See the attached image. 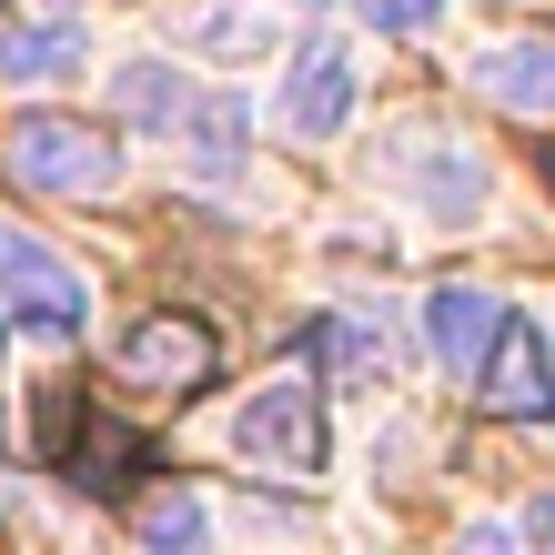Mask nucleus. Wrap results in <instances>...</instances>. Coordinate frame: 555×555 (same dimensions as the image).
I'll return each mask as SVG.
<instances>
[{
	"mask_svg": "<svg viewBox=\"0 0 555 555\" xmlns=\"http://www.w3.org/2000/svg\"><path fill=\"white\" fill-rule=\"evenodd\" d=\"M495 323H505V304L485 283H444V293H424V344H435V364L444 374H465L475 384V364H485V344H495Z\"/></svg>",
	"mask_w": 555,
	"mask_h": 555,
	"instance_id": "0eeeda50",
	"label": "nucleus"
},
{
	"mask_svg": "<svg viewBox=\"0 0 555 555\" xmlns=\"http://www.w3.org/2000/svg\"><path fill=\"white\" fill-rule=\"evenodd\" d=\"M203 364H212V344L182 334V323H142V334L121 344V374H142V384H182V374H203Z\"/></svg>",
	"mask_w": 555,
	"mask_h": 555,
	"instance_id": "f8f14e48",
	"label": "nucleus"
},
{
	"mask_svg": "<svg viewBox=\"0 0 555 555\" xmlns=\"http://www.w3.org/2000/svg\"><path fill=\"white\" fill-rule=\"evenodd\" d=\"M203 535H212L203 505H152V515H142V545H203Z\"/></svg>",
	"mask_w": 555,
	"mask_h": 555,
	"instance_id": "2eb2a0df",
	"label": "nucleus"
},
{
	"mask_svg": "<svg viewBox=\"0 0 555 555\" xmlns=\"http://www.w3.org/2000/svg\"><path fill=\"white\" fill-rule=\"evenodd\" d=\"M475 384H485V404L495 414H555V364H545V344H535V323H495V344H485V364H475Z\"/></svg>",
	"mask_w": 555,
	"mask_h": 555,
	"instance_id": "423d86ee",
	"label": "nucleus"
},
{
	"mask_svg": "<svg viewBox=\"0 0 555 555\" xmlns=\"http://www.w3.org/2000/svg\"><path fill=\"white\" fill-rule=\"evenodd\" d=\"M545 182H555V152H545Z\"/></svg>",
	"mask_w": 555,
	"mask_h": 555,
	"instance_id": "a211bd4d",
	"label": "nucleus"
},
{
	"mask_svg": "<svg viewBox=\"0 0 555 555\" xmlns=\"http://www.w3.org/2000/svg\"><path fill=\"white\" fill-rule=\"evenodd\" d=\"M454 0H353V21L364 30H435Z\"/></svg>",
	"mask_w": 555,
	"mask_h": 555,
	"instance_id": "4468645a",
	"label": "nucleus"
},
{
	"mask_svg": "<svg viewBox=\"0 0 555 555\" xmlns=\"http://www.w3.org/2000/svg\"><path fill=\"white\" fill-rule=\"evenodd\" d=\"M81 61H91V41L72 21H30V30H11V72L0 81H72Z\"/></svg>",
	"mask_w": 555,
	"mask_h": 555,
	"instance_id": "9b49d317",
	"label": "nucleus"
},
{
	"mask_svg": "<svg viewBox=\"0 0 555 555\" xmlns=\"http://www.w3.org/2000/svg\"><path fill=\"white\" fill-rule=\"evenodd\" d=\"M475 91L526 121H555V41H495L475 51Z\"/></svg>",
	"mask_w": 555,
	"mask_h": 555,
	"instance_id": "6e6552de",
	"label": "nucleus"
},
{
	"mask_svg": "<svg viewBox=\"0 0 555 555\" xmlns=\"http://www.w3.org/2000/svg\"><path fill=\"white\" fill-rule=\"evenodd\" d=\"M0 313L30 323V334H51V344H81L91 334V283H81V263H61L41 233L0 222Z\"/></svg>",
	"mask_w": 555,
	"mask_h": 555,
	"instance_id": "f03ea898",
	"label": "nucleus"
},
{
	"mask_svg": "<svg viewBox=\"0 0 555 555\" xmlns=\"http://www.w3.org/2000/svg\"><path fill=\"white\" fill-rule=\"evenodd\" d=\"M353 91H364V72H353V51L344 41H313V51H293V72L273 91V121L293 142H334L344 121H353Z\"/></svg>",
	"mask_w": 555,
	"mask_h": 555,
	"instance_id": "39448f33",
	"label": "nucleus"
},
{
	"mask_svg": "<svg viewBox=\"0 0 555 555\" xmlns=\"http://www.w3.org/2000/svg\"><path fill=\"white\" fill-rule=\"evenodd\" d=\"M233 444L253 454V465H273V475H313L323 465V395H313L304 374L253 384L243 414H233Z\"/></svg>",
	"mask_w": 555,
	"mask_h": 555,
	"instance_id": "20e7f679",
	"label": "nucleus"
},
{
	"mask_svg": "<svg viewBox=\"0 0 555 555\" xmlns=\"http://www.w3.org/2000/svg\"><path fill=\"white\" fill-rule=\"evenodd\" d=\"M112 102L132 132H182V112H192V72H172V61H121L112 72Z\"/></svg>",
	"mask_w": 555,
	"mask_h": 555,
	"instance_id": "1a4fd4ad",
	"label": "nucleus"
},
{
	"mask_svg": "<svg viewBox=\"0 0 555 555\" xmlns=\"http://www.w3.org/2000/svg\"><path fill=\"white\" fill-rule=\"evenodd\" d=\"M182 41H203L212 61H263L283 41L273 11H243V0H212V11H182Z\"/></svg>",
	"mask_w": 555,
	"mask_h": 555,
	"instance_id": "9d476101",
	"label": "nucleus"
},
{
	"mask_svg": "<svg viewBox=\"0 0 555 555\" xmlns=\"http://www.w3.org/2000/svg\"><path fill=\"white\" fill-rule=\"evenodd\" d=\"M0 162H11V172H21L30 192H112V182H121V152H112V132H91V121H61V112H30V121H11Z\"/></svg>",
	"mask_w": 555,
	"mask_h": 555,
	"instance_id": "7ed1b4c3",
	"label": "nucleus"
},
{
	"mask_svg": "<svg viewBox=\"0 0 555 555\" xmlns=\"http://www.w3.org/2000/svg\"><path fill=\"white\" fill-rule=\"evenodd\" d=\"M374 172L395 182L424 222H475L485 212V152L465 132H444V121H395V132L374 142Z\"/></svg>",
	"mask_w": 555,
	"mask_h": 555,
	"instance_id": "f257e3e1",
	"label": "nucleus"
},
{
	"mask_svg": "<svg viewBox=\"0 0 555 555\" xmlns=\"http://www.w3.org/2000/svg\"><path fill=\"white\" fill-rule=\"evenodd\" d=\"M0 72H11V21H0Z\"/></svg>",
	"mask_w": 555,
	"mask_h": 555,
	"instance_id": "f3484780",
	"label": "nucleus"
},
{
	"mask_svg": "<svg viewBox=\"0 0 555 555\" xmlns=\"http://www.w3.org/2000/svg\"><path fill=\"white\" fill-rule=\"evenodd\" d=\"M526 535H535V545H555V495H535V505H526Z\"/></svg>",
	"mask_w": 555,
	"mask_h": 555,
	"instance_id": "dca6fc26",
	"label": "nucleus"
},
{
	"mask_svg": "<svg viewBox=\"0 0 555 555\" xmlns=\"http://www.w3.org/2000/svg\"><path fill=\"white\" fill-rule=\"evenodd\" d=\"M313 353H323V374H334L344 395H374V384H384V344H374L353 313H334V323H323V334H313Z\"/></svg>",
	"mask_w": 555,
	"mask_h": 555,
	"instance_id": "ddd939ff",
	"label": "nucleus"
}]
</instances>
